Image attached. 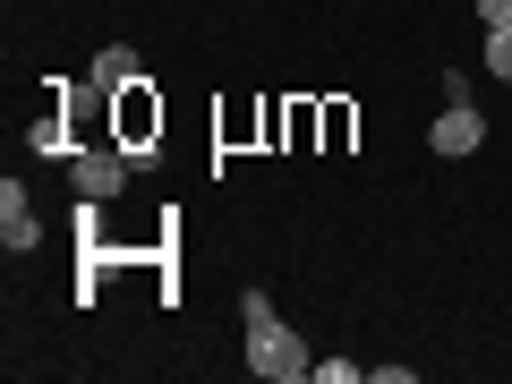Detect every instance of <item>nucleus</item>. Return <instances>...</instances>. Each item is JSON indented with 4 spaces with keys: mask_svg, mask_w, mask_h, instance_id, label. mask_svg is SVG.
I'll return each mask as SVG.
<instances>
[{
    "mask_svg": "<svg viewBox=\"0 0 512 384\" xmlns=\"http://www.w3.org/2000/svg\"><path fill=\"white\" fill-rule=\"evenodd\" d=\"M239 308H248V367H256L265 384H299V376L316 367L308 342L274 316V291H239Z\"/></svg>",
    "mask_w": 512,
    "mask_h": 384,
    "instance_id": "1",
    "label": "nucleus"
},
{
    "mask_svg": "<svg viewBox=\"0 0 512 384\" xmlns=\"http://www.w3.org/2000/svg\"><path fill=\"white\" fill-rule=\"evenodd\" d=\"M478 146H487V111H478V103H444L436 128H427V154L461 163V154H478Z\"/></svg>",
    "mask_w": 512,
    "mask_h": 384,
    "instance_id": "2",
    "label": "nucleus"
},
{
    "mask_svg": "<svg viewBox=\"0 0 512 384\" xmlns=\"http://www.w3.org/2000/svg\"><path fill=\"white\" fill-rule=\"evenodd\" d=\"M86 86H94V94H128V86H146V60L128 52V43H103L94 69H86Z\"/></svg>",
    "mask_w": 512,
    "mask_h": 384,
    "instance_id": "3",
    "label": "nucleus"
},
{
    "mask_svg": "<svg viewBox=\"0 0 512 384\" xmlns=\"http://www.w3.org/2000/svg\"><path fill=\"white\" fill-rule=\"evenodd\" d=\"M35 239H43V222H35V205H26V188L9 180V188H0V248H9V256H26Z\"/></svg>",
    "mask_w": 512,
    "mask_h": 384,
    "instance_id": "4",
    "label": "nucleus"
},
{
    "mask_svg": "<svg viewBox=\"0 0 512 384\" xmlns=\"http://www.w3.org/2000/svg\"><path fill=\"white\" fill-rule=\"evenodd\" d=\"M128 188V154H77V197H120Z\"/></svg>",
    "mask_w": 512,
    "mask_h": 384,
    "instance_id": "5",
    "label": "nucleus"
},
{
    "mask_svg": "<svg viewBox=\"0 0 512 384\" xmlns=\"http://www.w3.org/2000/svg\"><path fill=\"white\" fill-rule=\"evenodd\" d=\"M120 128H128V146H137V137H154V128H163V111H154L146 94L128 86V111H120Z\"/></svg>",
    "mask_w": 512,
    "mask_h": 384,
    "instance_id": "6",
    "label": "nucleus"
},
{
    "mask_svg": "<svg viewBox=\"0 0 512 384\" xmlns=\"http://www.w3.org/2000/svg\"><path fill=\"white\" fill-rule=\"evenodd\" d=\"M308 376H316V384H359V359H316Z\"/></svg>",
    "mask_w": 512,
    "mask_h": 384,
    "instance_id": "7",
    "label": "nucleus"
},
{
    "mask_svg": "<svg viewBox=\"0 0 512 384\" xmlns=\"http://www.w3.org/2000/svg\"><path fill=\"white\" fill-rule=\"evenodd\" d=\"M487 69L512 77V26H495V35H487Z\"/></svg>",
    "mask_w": 512,
    "mask_h": 384,
    "instance_id": "8",
    "label": "nucleus"
},
{
    "mask_svg": "<svg viewBox=\"0 0 512 384\" xmlns=\"http://www.w3.org/2000/svg\"><path fill=\"white\" fill-rule=\"evenodd\" d=\"M478 18H487V35H495V26H512V0H478Z\"/></svg>",
    "mask_w": 512,
    "mask_h": 384,
    "instance_id": "9",
    "label": "nucleus"
}]
</instances>
